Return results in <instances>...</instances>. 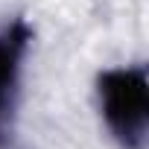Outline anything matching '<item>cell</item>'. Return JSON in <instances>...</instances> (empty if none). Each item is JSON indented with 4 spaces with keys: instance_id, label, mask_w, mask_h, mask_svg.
<instances>
[{
    "instance_id": "cell-1",
    "label": "cell",
    "mask_w": 149,
    "mask_h": 149,
    "mask_svg": "<svg viewBox=\"0 0 149 149\" xmlns=\"http://www.w3.org/2000/svg\"><path fill=\"white\" fill-rule=\"evenodd\" d=\"M100 105L111 134L126 149H143L149 126V88L143 67H114L100 76Z\"/></svg>"
},
{
    "instance_id": "cell-2",
    "label": "cell",
    "mask_w": 149,
    "mask_h": 149,
    "mask_svg": "<svg viewBox=\"0 0 149 149\" xmlns=\"http://www.w3.org/2000/svg\"><path fill=\"white\" fill-rule=\"evenodd\" d=\"M26 41H29V32L21 24L0 32V120L12 108V97H15V85H18Z\"/></svg>"
}]
</instances>
